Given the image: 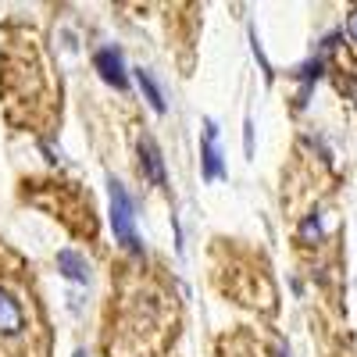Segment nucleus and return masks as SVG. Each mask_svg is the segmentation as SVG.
Wrapping results in <instances>:
<instances>
[{"instance_id":"obj_1","label":"nucleus","mask_w":357,"mask_h":357,"mask_svg":"<svg viewBox=\"0 0 357 357\" xmlns=\"http://www.w3.org/2000/svg\"><path fill=\"white\" fill-rule=\"evenodd\" d=\"M107 193H111V229H114V240L122 243L129 254H143V243L136 236V207H132V197L126 193V186L111 178L107 183Z\"/></svg>"},{"instance_id":"obj_9","label":"nucleus","mask_w":357,"mask_h":357,"mask_svg":"<svg viewBox=\"0 0 357 357\" xmlns=\"http://www.w3.org/2000/svg\"><path fill=\"white\" fill-rule=\"evenodd\" d=\"M301 236H304V240L311 243V240H318V236H321V225H318V211L304 222V229H301Z\"/></svg>"},{"instance_id":"obj_6","label":"nucleus","mask_w":357,"mask_h":357,"mask_svg":"<svg viewBox=\"0 0 357 357\" xmlns=\"http://www.w3.org/2000/svg\"><path fill=\"white\" fill-rule=\"evenodd\" d=\"M57 268H61V275L72 279V282H89V261L75 250H57Z\"/></svg>"},{"instance_id":"obj_8","label":"nucleus","mask_w":357,"mask_h":357,"mask_svg":"<svg viewBox=\"0 0 357 357\" xmlns=\"http://www.w3.org/2000/svg\"><path fill=\"white\" fill-rule=\"evenodd\" d=\"M296 79H304V82H311V79H318L321 75V57H314V61H307V65H301L293 72Z\"/></svg>"},{"instance_id":"obj_10","label":"nucleus","mask_w":357,"mask_h":357,"mask_svg":"<svg viewBox=\"0 0 357 357\" xmlns=\"http://www.w3.org/2000/svg\"><path fill=\"white\" fill-rule=\"evenodd\" d=\"M243 129H247V132H243V143H247V154H254V126L247 122Z\"/></svg>"},{"instance_id":"obj_7","label":"nucleus","mask_w":357,"mask_h":357,"mask_svg":"<svg viewBox=\"0 0 357 357\" xmlns=\"http://www.w3.org/2000/svg\"><path fill=\"white\" fill-rule=\"evenodd\" d=\"M132 79H136V86H139V93L146 97V104H151V107L161 114V111H165V93H161V86L154 82V75L146 72V68H136Z\"/></svg>"},{"instance_id":"obj_4","label":"nucleus","mask_w":357,"mask_h":357,"mask_svg":"<svg viewBox=\"0 0 357 357\" xmlns=\"http://www.w3.org/2000/svg\"><path fill=\"white\" fill-rule=\"evenodd\" d=\"M139 168H143V178H151L154 186H165V161L151 136H139Z\"/></svg>"},{"instance_id":"obj_3","label":"nucleus","mask_w":357,"mask_h":357,"mask_svg":"<svg viewBox=\"0 0 357 357\" xmlns=\"http://www.w3.org/2000/svg\"><path fill=\"white\" fill-rule=\"evenodd\" d=\"M200 158H204V178H222L225 175V161H222V151H218V126L215 122L204 126Z\"/></svg>"},{"instance_id":"obj_11","label":"nucleus","mask_w":357,"mask_h":357,"mask_svg":"<svg viewBox=\"0 0 357 357\" xmlns=\"http://www.w3.org/2000/svg\"><path fill=\"white\" fill-rule=\"evenodd\" d=\"M347 33L357 40V11H354V15H350V22H347Z\"/></svg>"},{"instance_id":"obj_5","label":"nucleus","mask_w":357,"mask_h":357,"mask_svg":"<svg viewBox=\"0 0 357 357\" xmlns=\"http://www.w3.org/2000/svg\"><path fill=\"white\" fill-rule=\"evenodd\" d=\"M22 329H25V314L18 301L8 289H0V336H18Z\"/></svg>"},{"instance_id":"obj_13","label":"nucleus","mask_w":357,"mask_h":357,"mask_svg":"<svg viewBox=\"0 0 357 357\" xmlns=\"http://www.w3.org/2000/svg\"><path fill=\"white\" fill-rule=\"evenodd\" d=\"M75 357H89V354H86V350H75Z\"/></svg>"},{"instance_id":"obj_2","label":"nucleus","mask_w":357,"mask_h":357,"mask_svg":"<svg viewBox=\"0 0 357 357\" xmlns=\"http://www.w3.org/2000/svg\"><path fill=\"white\" fill-rule=\"evenodd\" d=\"M93 68L100 72V79L114 89H126L129 86V75H126V57L118 47H104L93 54Z\"/></svg>"},{"instance_id":"obj_12","label":"nucleus","mask_w":357,"mask_h":357,"mask_svg":"<svg viewBox=\"0 0 357 357\" xmlns=\"http://www.w3.org/2000/svg\"><path fill=\"white\" fill-rule=\"evenodd\" d=\"M275 357H289V350H282V347H279V350H275Z\"/></svg>"}]
</instances>
